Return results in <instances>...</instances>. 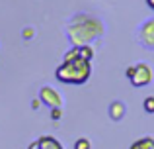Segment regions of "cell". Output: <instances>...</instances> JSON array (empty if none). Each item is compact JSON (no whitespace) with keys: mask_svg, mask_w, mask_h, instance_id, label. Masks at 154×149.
<instances>
[{"mask_svg":"<svg viewBox=\"0 0 154 149\" xmlns=\"http://www.w3.org/2000/svg\"><path fill=\"white\" fill-rule=\"evenodd\" d=\"M105 34V24L92 14H76L66 26V37L72 47L90 45Z\"/></svg>","mask_w":154,"mask_h":149,"instance_id":"obj_1","label":"cell"},{"mask_svg":"<svg viewBox=\"0 0 154 149\" xmlns=\"http://www.w3.org/2000/svg\"><path fill=\"white\" fill-rule=\"evenodd\" d=\"M92 76V61L82 57L63 59L55 71V79L64 84H86Z\"/></svg>","mask_w":154,"mask_h":149,"instance_id":"obj_2","label":"cell"},{"mask_svg":"<svg viewBox=\"0 0 154 149\" xmlns=\"http://www.w3.org/2000/svg\"><path fill=\"white\" fill-rule=\"evenodd\" d=\"M125 75H127L129 83H131L135 88H144V86H148V84L154 83V69L146 61H140V63L131 65L127 71H125Z\"/></svg>","mask_w":154,"mask_h":149,"instance_id":"obj_3","label":"cell"},{"mask_svg":"<svg viewBox=\"0 0 154 149\" xmlns=\"http://www.w3.org/2000/svg\"><path fill=\"white\" fill-rule=\"evenodd\" d=\"M137 41L144 47V49L154 51V18L146 20L139 26L137 30Z\"/></svg>","mask_w":154,"mask_h":149,"instance_id":"obj_4","label":"cell"},{"mask_svg":"<svg viewBox=\"0 0 154 149\" xmlns=\"http://www.w3.org/2000/svg\"><path fill=\"white\" fill-rule=\"evenodd\" d=\"M39 100H41L45 106H49L51 110L53 108H63V96H60V92L55 90L49 84L39 88Z\"/></svg>","mask_w":154,"mask_h":149,"instance_id":"obj_5","label":"cell"},{"mask_svg":"<svg viewBox=\"0 0 154 149\" xmlns=\"http://www.w3.org/2000/svg\"><path fill=\"white\" fill-rule=\"evenodd\" d=\"M27 149H64V147H63V143L57 138H53V135H41V138H37L35 141H31Z\"/></svg>","mask_w":154,"mask_h":149,"instance_id":"obj_6","label":"cell"},{"mask_svg":"<svg viewBox=\"0 0 154 149\" xmlns=\"http://www.w3.org/2000/svg\"><path fill=\"white\" fill-rule=\"evenodd\" d=\"M125 112H127V106H125V102H121V100H115V102L109 104V118H111L113 122L123 120Z\"/></svg>","mask_w":154,"mask_h":149,"instance_id":"obj_7","label":"cell"},{"mask_svg":"<svg viewBox=\"0 0 154 149\" xmlns=\"http://www.w3.org/2000/svg\"><path fill=\"white\" fill-rule=\"evenodd\" d=\"M129 149H154V138L152 135H144V138L137 139Z\"/></svg>","mask_w":154,"mask_h":149,"instance_id":"obj_8","label":"cell"},{"mask_svg":"<svg viewBox=\"0 0 154 149\" xmlns=\"http://www.w3.org/2000/svg\"><path fill=\"white\" fill-rule=\"evenodd\" d=\"M80 57L82 59H88V61H92L94 59V47L92 45H80Z\"/></svg>","mask_w":154,"mask_h":149,"instance_id":"obj_9","label":"cell"},{"mask_svg":"<svg viewBox=\"0 0 154 149\" xmlns=\"http://www.w3.org/2000/svg\"><path fill=\"white\" fill-rule=\"evenodd\" d=\"M143 110L146 114H154V96H146L143 100Z\"/></svg>","mask_w":154,"mask_h":149,"instance_id":"obj_10","label":"cell"},{"mask_svg":"<svg viewBox=\"0 0 154 149\" xmlns=\"http://www.w3.org/2000/svg\"><path fill=\"white\" fill-rule=\"evenodd\" d=\"M74 149H92V141L88 138H78L74 141Z\"/></svg>","mask_w":154,"mask_h":149,"instance_id":"obj_11","label":"cell"},{"mask_svg":"<svg viewBox=\"0 0 154 149\" xmlns=\"http://www.w3.org/2000/svg\"><path fill=\"white\" fill-rule=\"evenodd\" d=\"M60 116H63V110H60V108H53L51 118H53V120H60Z\"/></svg>","mask_w":154,"mask_h":149,"instance_id":"obj_12","label":"cell"},{"mask_svg":"<svg viewBox=\"0 0 154 149\" xmlns=\"http://www.w3.org/2000/svg\"><path fill=\"white\" fill-rule=\"evenodd\" d=\"M23 37H26V39L33 37V28H26V30H23Z\"/></svg>","mask_w":154,"mask_h":149,"instance_id":"obj_13","label":"cell"},{"mask_svg":"<svg viewBox=\"0 0 154 149\" xmlns=\"http://www.w3.org/2000/svg\"><path fill=\"white\" fill-rule=\"evenodd\" d=\"M146 6H148V8H150V10L154 12V0H146Z\"/></svg>","mask_w":154,"mask_h":149,"instance_id":"obj_14","label":"cell"},{"mask_svg":"<svg viewBox=\"0 0 154 149\" xmlns=\"http://www.w3.org/2000/svg\"><path fill=\"white\" fill-rule=\"evenodd\" d=\"M39 102H41V100H33V102H31V106H33V108H39Z\"/></svg>","mask_w":154,"mask_h":149,"instance_id":"obj_15","label":"cell"}]
</instances>
